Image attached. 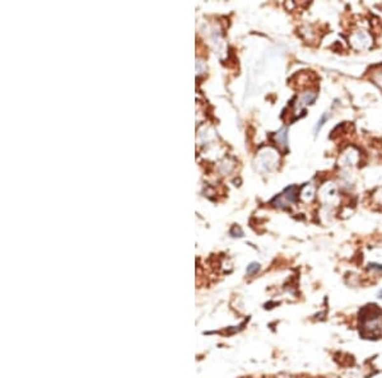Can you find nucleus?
Returning a JSON list of instances; mask_svg holds the SVG:
<instances>
[{"label": "nucleus", "mask_w": 382, "mask_h": 378, "mask_svg": "<svg viewBox=\"0 0 382 378\" xmlns=\"http://www.w3.org/2000/svg\"><path fill=\"white\" fill-rule=\"evenodd\" d=\"M231 234H232V236H233V237H234V234H238V237H241L243 234V233H242V231L240 230V227L234 226L233 228L231 230Z\"/></svg>", "instance_id": "11"}, {"label": "nucleus", "mask_w": 382, "mask_h": 378, "mask_svg": "<svg viewBox=\"0 0 382 378\" xmlns=\"http://www.w3.org/2000/svg\"><path fill=\"white\" fill-rule=\"evenodd\" d=\"M329 119H330V113H329V112H325L324 115H322V116L320 117V120H318V124H316V126H315V134H318V131H320V130L322 129V127H324L325 123H326V121H327V120H329Z\"/></svg>", "instance_id": "6"}, {"label": "nucleus", "mask_w": 382, "mask_h": 378, "mask_svg": "<svg viewBox=\"0 0 382 378\" xmlns=\"http://www.w3.org/2000/svg\"><path fill=\"white\" fill-rule=\"evenodd\" d=\"M298 192H299V190H298L297 186L292 185V186H289V188L285 189L284 192H283V194L280 195L279 197H280L282 200H284L285 203L295 204V203H297V200H298Z\"/></svg>", "instance_id": "4"}, {"label": "nucleus", "mask_w": 382, "mask_h": 378, "mask_svg": "<svg viewBox=\"0 0 382 378\" xmlns=\"http://www.w3.org/2000/svg\"><path fill=\"white\" fill-rule=\"evenodd\" d=\"M349 41L350 45L357 50H366L368 49V47H371V45H372V37H371V35H369L368 32H366V31H362V29L357 31V32H354L353 35L350 36Z\"/></svg>", "instance_id": "1"}, {"label": "nucleus", "mask_w": 382, "mask_h": 378, "mask_svg": "<svg viewBox=\"0 0 382 378\" xmlns=\"http://www.w3.org/2000/svg\"><path fill=\"white\" fill-rule=\"evenodd\" d=\"M314 188L312 186H306V188L303 189V191H302V199H303L304 201H311L312 199H314Z\"/></svg>", "instance_id": "7"}, {"label": "nucleus", "mask_w": 382, "mask_h": 378, "mask_svg": "<svg viewBox=\"0 0 382 378\" xmlns=\"http://www.w3.org/2000/svg\"><path fill=\"white\" fill-rule=\"evenodd\" d=\"M360 159V154H358V150L354 148L347 149V152H344L341 158H340V166L343 167H353L357 162Z\"/></svg>", "instance_id": "2"}, {"label": "nucleus", "mask_w": 382, "mask_h": 378, "mask_svg": "<svg viewBox=\"0 0 382 378\" xmlns=\"http://www.w3.org/2000/svg\"><path fill=\"white\" fill-rule=\"evenodd\" d=\"M321 199L327 204H331L337 200L338 197V191L337 188L334 186L333 184H327L326 186L321 189Z\"/></svg>", "instance_id": "3"}, {"label": "nucleus", "mask_w": 382, "mask_h": 378, "mask_svg": "<svg viewBox=\"0 0 382 378\" xmlns=\"http://www.w3.org/2000/svg\"><path fill=\"white\" fill-rule=\"evenodd\" d=\"M259 270H260V264H257V262H253V264H250V265L247 266L246 273L249 275H254L259 272Z\"/></svg>", "instance_id": "9"}, {"label": "nucleus", "mask_w": 382, "mask_h": 378, "mask_svg": "<svg viewBox=\"0 0 382 378\" xmlns=\"http://www.w3.org/2000/svg\"><path fill=\"white\" fill-rule=\"evenodd\" d=\"M372 79L376 82V84H377V85L382 87V70L375 73V75H373Z\"/></svg>", "instance_id": "10"}, {"label": "nucleus", "mask_w": 382, "mask_h": 378, "mask_svg": "<svg viewBox=\"0 0 382 378\" xmlns=\"http://www.w3.org/2000/svg\"><path fill=\"white\" fill-rule=\"evenodd\" d=\"M375 199H376V201H379V203L382 204V188L380 189V190L377 191V192H376Z\"/></svg>", "instance_id": "12"}, {"label": "nucleus", "mask_w": 382, "mask_h": 378, "mask_svg": "<svg viewBox=\"0 0 382 378\" xmlns=\"http://www.w3.org/2000/svg\"><path fill=\"white\" fill-rule=\"evenodd\" d=\"M318 98V93L315 91H307L304 92V93L301 94V97L298 100L297 102V107L298 108H302L304 106H308V105H312Z\"/></svg>", "instance_id": "5"}, {"label": "nucleus", "mask_w": 382, "mask_h": 378, "mask_svg": "<svg viewBox=\"0 0 382 378\" xmlns=\"http://www.w3.org/2000/svg\"><path fill=\"white\" fill-rule=\"evenodd\" d=\"M276 142L280 143V146L287 147V130L283 129L276 134Z\"/></svg>", "instance_id": "8"}]
</instances>
